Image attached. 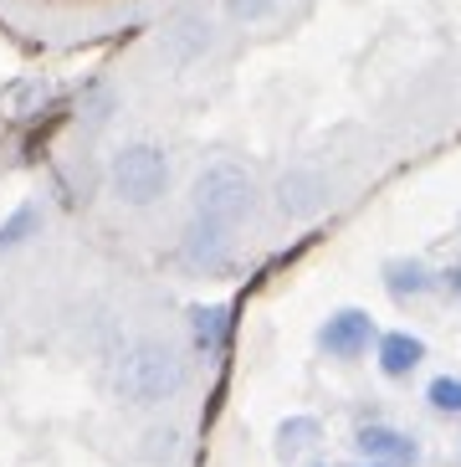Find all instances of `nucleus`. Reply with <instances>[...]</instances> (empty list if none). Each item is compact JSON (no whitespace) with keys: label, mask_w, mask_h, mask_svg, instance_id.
Returning <instances> with one entry per match:
<instances>
[{"label":"nucleus","mask_w":461,"mask_h":467,"mask_svg":"<svg viewBox=\"0 0 461 467\" xmlns=\"http://www.w3.org/2000/svg\"><path fill=\"white\" fill-rule=\"evenodd\" d=\"M185 355L164 339H138L128 344L113 365V390H118L128 406H164L169 396L185 390Z\"/></svg>","instance_id":"nucleus-1"},{"label":"nucleus","mask_w":461,"mask_h":467,"mask_svg":"<svg viewBox=\"0 0 461 467\" xmlns=\"http://www.w3.org/2000/svg\"><path fill=\"white\" fill-rule=\"evenodd\" d=\"M108 185L123 206H154L169 191V154L159 144H149V139L118 144L108 160Z\"/></svg>","instance_id":"nucleus-2"},{"label":"nucleus","mask_w":461,"mask_h":467,"mask_svg":"<svg viewBox=\"0 0 461 467\" xmlns=\"http://www.w3.org/2000/svg\"><path fill=\"white\" fill-rule=\"evenodd\" d=\"M251 211H257V185L241 165L216 160V165H205L195 175V216H210L236 232L241 221H251Z\"/></svg>","instance_id":"nucleus-3"},{"label":"nucleus","mask_w":461,"mask_h":467,"mask_svg":"<svg viewBox=\"0 0 461 467\" xmlns=\"http://www.w3.org/2000/svg\"><path fill=\"white\" fill-rule=\"evenodd\" d=\"M369 344H380V329H374V318L364 308H339V314L323 318V329H318V349L333 359H359Z\"/></svg>","instance_id":"nucleus-4"},{"label":"nucleus","mask_w":461,"mask_h":467,"mask_svg":"<svg viewBox=\"0 0 461 467\" xmlns=\"http://www.w3.org/2000/svg\"><path fill=\"white\" fill-rule=\"evenodd\" d=\"M210 47H216V26L205 16H179L175 26H164L159 36V57L169 67H195Z\"/></svg>","instance_id":"nucleus-5"},{"label":"nucleus","mask_w":461,"mask_h":467,"mask_svg":"<svg viewBox=\"0 0 461 467\" xmlns=\"http://www.w3.org/2000/svg\"><path fill=\"white\" fill-rule=\"evenodd\" d=\"M323 206H328V180L318 175V170H287V175L277 180V211H282L287 221H308Z\"/></svg>","instance_id":"nucleus-6"},{"label":"nucleus","mask_w":461,"mask_h":467,"mask_svg":"<svg viewBox=\"0 0 461 467\" xmlns=\"http://www.w3.org/2000/svg\"><path fill=\"white\" fill-rule=\"evenodd\" d=\"M353 447H359L369 462H384V467H415L421 462L415 437L394 431V426H359V431H353Z\"/></svg>","instance_id":"nucleus-7"},{"label":"nucleus","mask_w":461,"mask_h":467,"mask_svg":"<svg viewBox=\"0 0 461 467\" xmlns=\"http://www.w3.org/2000/svg\"><path fill=\"white\" fill-rule=\"evenodd\" d=\"M185 262H195V267H210V273H220L230 262V226H220V221L210 216H195L190 226H185Z\"/></svg>","instance_id":"nucleus-8"},{"label":"nucleus","mask_w":461,"mask_h":467,"mask_svg":"<svg viewBox=\"0 0 461 467\" xmlns=\"http://www.w3.org/2000/svg\"><path fill=\"white\" fill-rule=\"evenodd\" d=\"M374 355H380V370L390 375V380H405V375H415V370H421L425 344L415 339V334L394 329V334H380V344H374Z\"/></svg>","instance_id":"nucleus-9"},{"label":"nucleus","mask_w":461,"mask_h":467,"mask_svg":"<svg viewBox=\"0 0 461 467\" xmlns=\"http://www.w3.org/2000/svg\"><path fill=\"white\" fill-rule=\"evenodd\" d=\"M190 334L200 349H220V344L230 339V314L220 308V303H195L190 308Z\"/></svg>","instance_id":"nucleus-10"},{"label":"nucleus","mask_w":461,"mask_h":467,"mask_svg":"<svg viewBox=\"0 0 461 467\" xmlns=\"http://www.w3.org/2000/svg\"><path fill=\"white\" fill-rule=\"evenodd\" d=\"M384 288H390L394 298H421V293L431 288V273H425V262H415V257H394V262H384Z\"/></svg>","instance_id":"nucleus-11"},{"label":"nucleus","mask_w":461,"mask_h":467,"mask_svg":"<svg viewBox=\"0 0 461 467\" xmlns=\"http://www.w3.org/2000/svg\"><path fill=\"white\" fill-rule=\"evenodd\" d=\"M318 437H323V426L312 421V416H292V421H282V431H277V452L292 462V457H302Z\"/></svg>","instance_id":"nucleus-12"},{"label":"nucleus","mask_w":461,"mask_h":467,"mask_svg":"<svg viewBox=\"0 0 461 467\" xmlns=\"http://www.w3.org/2000/svg\"><path fill=\"white\" fill-rule=\"evenodd\" d=\"M36 232H41V211L36 206H21L11 221H5V226H0V252L21 247V242H26V236H36Z\"/></svg>","instance_id":"nucleus-13"},{"label":"nucleus","mask_w":461,"mask_h":467,"mask_svg":"<svg viewBox=\"0 0 461 467\" xmlns=\"http://www.w3.org/2000/svg\"><path fill=\"white\" fill-rule=\"evenodd\" d=\"M425 400H431L441 416H461V375H435L425 385Z\"/></svg>","instance_id":"nucleus-14"},{"label":"nucleus","mask_w":461,"mask_h":467,"mask_svg":"<svg viewBox=\"0 0 461 467\" xmlns=\"http://www.w3.org/2000/svg\"><path fill=\"white\" fill-rule=\"evenodd\" d=\"M282 0H226V16L230 21H267Z\"/></svg>","instance_id":"nucleus-15"},{"label":"nucleus","mask_w":461,"mask_h":467,"mask_svg":"<svg viewBox=\"0 0 461 467\" xmlns=\"http://www.w3.org/2000/svg\"><path fill=\"white\" fill-rule=\"evenodd\" d=\"M451 288H456V293H461V267H456V273H451Z\"/></svg>","instance_id":"nucleus-16"},{"label":"nucleus","mask_w":461,"mask_h":467,"mask_svg":"<svg viewBox=\"0 0 461 467\" xmlns=\"http://www.w3.org/2000/svg\"><path fill=\"white\" fill-rule=\"evenodd\" d=\"M369 467H384V462H369Z\"/></svg>","instance_id":"nucleus-17"}]
</instances>
